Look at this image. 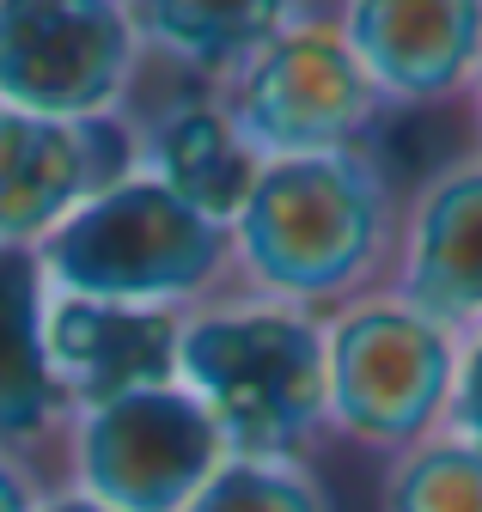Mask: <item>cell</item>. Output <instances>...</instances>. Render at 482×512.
<instances>
[{
  "instance_id": "obj_1",
  "label": "cell",
  "mask_w": 482,
  "mask_h": 512,
  "mask_svg": "<svg viewBox=\"0 0 482 512\" xmlns=\"http://www.w3.org/2000/svg\"><path fill=\"white\" fill-rule=\"evenodd\" d=\"M403 189L373 147L269 159L232 214V293L342 311L391 281Z\"/></svg>"
},
{
  "instance_id": "obj_2",
  "label": "cell",
  "mask_w": 482,
  "mask_h": 512,
  "mask_svg": "<svg viewBox=\"0 0 482 512\" xmlns=\"http://www.w3.org/2000/svg\"><path fill=\"white\" fill-rule=\"evenodd\" d=\"M177 384L220 427L226 458H312L330 433L324 317L220 293L177 324Z\"/></svg>"
},
{
  "instance_id": "obj_3",
  "label": "cell",
  "mask_w": 482,
  "mask_h": 512,
  "mask_svg": "<svg viewBox=\"0 0 482 512\" xmlns=\"http://www.w3.org/2000/svg\"><path fill=\"white\" fill-rule=\"evenodd\" d=\"M49 293L141 305L190 317L232 293V232L190 202H177L147 171L116 177L110 189L68 214L37 250Z\"/></svg>"
},
{
  "instance_id": "obj_4",
  "label": "cell",
  "mask_w": 482,
  "mask_h": 512,
  "mask_svg": "<svg viewBox=\"0 0 482 512\" xmlns=\"http://www.w3.org/2000/svg\"><path fill=\"white\" fill-rule=\"evenodd\" d=\"M458 330L434 324L391 287H373L324 317V372H330V433L360 452L397 458L434 439L452 409Z\"/></svg>"
},
{
  "instance_id": "obj_5",
  "label": "cell",
  "mask_w": 482,
  "mask_h": 512,
  "mask_svg": "<svg viewBox=\"0 0 482 512\" xmlns=\"http://www.w3.org/2000/svg\"><path fill=\"white\" fill-rule=\"evenodd\" d=\"M214 98L263 165L373 147L379 122L391 116L367 68L354 61L336 7H293Z\"/></svg>"
},
{
  "instance_id": "obj_6",
  "label": "cell",
  "mask_w": 482,
  "mask_h": 512,
  "mask_svg": "<svg viewBox=\"0 0 482 512\" xmlns=\"http://www.w3.org/2000/svg\"><path fill=\"white\" fill-rule=\"evenodd\" d=\"M147 68L129 0H0V104L55 122H123Z\"/></svg>"
},
{
  "instance_id": "obj_7",
  "label": "cell",
  "mask_w": 482,
  "mask_h": 512,
  "mask_svg": "<svg viewBox=\"0 0 482 512\" xmlns=\"http://www.w3.org/2000/svg\"><path fill=\"white\" fill-rule=\"evenodd\" d=\"M62 464V488L98 500L104 512H184L226 464V439L208 409L171 378L104 409L68 415Z\"/></svg>"
},
{
  "instance_id": "obj_8",
  "label": "cell",
  "mask_w": 482,
  "mask_h": 512,
  "mask_svg": "<svg viewBox=\"0 0 482 512\" xmlns=\"http://www.w3.org/2000/svg\"><path fill=\"white\" fill-rule=\"evenodd\" d=\"M135 171V122H55L0 104V250H37Z\"/></svg>"
},
{
  "instance_id": "obj_9",
  "label": "cell",
  "mask_w": 482,
  "mask_h": 512,
  "mask_svg": "<svg viewBox=\"0 0 482 512\" xmlns=\"http://www.w3.org/2000/svg\"><path fill=\"white\" fill-rule=\"evenodd\" d=\"M336 25L385 110L458 104L482 68V0H348Z\"/></svg>"
},
{
  "instance_id": "obj_10",
  "label": "cell",
  "mask_w": 482,
  "mask_h": 512,
  "mask_svg": "<svg viewBox=\"0 0 482 512\" xmlns=\"http://www.w3.org/2000/svg\"><path fill=\"white\" fill-rule=\"evenodd\" d=\"M385 287L458 336L482 330V153H458L403 189Z\"/></svg>"
},
{
  "instance_id": "obj_11",
  "label": "cell",
  "mask_w": 482,
  "mask_h": 512,
  "mask_svg": "<svg viewBox=\"0 0 482 512\" xmlns=\"http://www.w3.org/2000/svg\"><path fill=\"white\" fill-rule=\"evenodd\" d=\"M177 324L184 317H171V311L49 293L43 299V354H49V378H55L62 409L86 415L116 397L171 384L177 378Z\"/></svg>"
},
{
  "instance_id": "obj_12",
  "label": "cell",
  "mask_w": 482,
  "mask_h": 512,
  "mask_svg": "<svg viewBox=\"0 0 482 512\" xmlns=\"http://www.w3.org/2000/svg\"><path fill=\"white\" fill-rule=\"evenodd\" d=\"M135 171L165 183L171 196L190 202L196 214L232 226V214L245 208L263 159L232 128L226 104L196 86L184 98H165L147 122H135Z\"/></svg>"
},
{
  "instance_id": "obj_13",
  "label": "cell",
  "mask_w": 482,
  "mask_h": 512,
  "mask_svg": "<svg viewBox=\"0 0 482 512\" xmlns=\"http://www.w3.org/2000/svg\"><path fill=\"white\" fill-rule=\"evenodd\" d=\"M43 269L31 250H0V445L31 452L37 439H62L68 409L55 397L43 354Z\"/></svg>"
},
{
  "instance_id": "obj_14",
  "label": "cell",
  "mask_w": 482,
  "mask_h": 512,
  "mask_svg": "<svg viewBox=\"0 0 482 512\" xmlns=\"http://www.w3.org/2000/svg\"><path fill=\"white\" fill-rule=\"evenodd\" d=\"M129 13L147 61H171L202 92H220L293 7H275V0H129Z\"/></svg>"
},
{
  "instance_id": "obj_15",
  "label": "cell",
  "mask_w": 482,
  "mask_h": 512,
  "mask_svg": "<svg viewBox=\"0 0 482 512\" xmlns=\"http://www.w3.org/2000/svg\"><path fill=\"white\" fill-rule=\"evenodd\" d=\"M379 512H482V445L458 433H434L385 458Z\"/></svg>"
},
{
  "instance_id": "obj_16",
  "label": "cell",
  "mask_w": 482,
  "mask_h": 512,
  "mask_svg": "<svg viewBox=\"0 0 482 512\" xmlns=\"http://www.w3.org/2000/svg\"><path fill=\"white\" fill-rule=\"evenodd\" d=\"M184 512H336L312 458H226Z\"/></svg>"
},
{
  "instance_id": "obj_17",
  "label": "cell",
  "mask_w": 482,
  "mask_h": 512,
  "mask_svg": "<svg viewBox=\"0 0 482 512\" xmlns=\"http://www.w3.org/2000/svg\"><path fill=\"white\" fill-rule=\"evenodd\" d=\"M446 433L482 445V330H470L458 342V378H452V409H446Z\"/></svg>"
},
{
  "instance_id": "obj_18",
  "label": "cell",
  "mask_w": 482,
  "mask_h": 512,
  "mask_svg": "<svg viewBox=\"0 0 482 512\" xmlns=\"http://www.w3.org/2000/svg\"><path fill=\"white\" fill-rule=\"evenodd\" d=\"M49 500L31 452H13V445H0V512H37Z\"/></svg>"
},
{
  "instance_id": "obj_19",
  "label": "cell",
  "mask_w": 482,
  "mask_h": 512,
  "mask_svg": "<svg viewBox=\"0 0 482 512\" xmlns=\"http://www.w3.org/2000/svg\"><path fill=\"white\" fill-rule=\"evenodd\" d=\"M37 512H104V506L86 500V494H74V488H49V500H43Z\"/></svg>"
},
{
  "instance_id": "obj_20",
  "label": "cell",
  "mask_w": 482,
  "mask_h": 512,
  "mask_svg": "<svg viewBox=\"0 0 482 512\" xmlns=\"http://www.w3.org/2000/svg\"><path fill=\"white\" fill-rule=\"evenodd\" d=\"M464 110H470V153H482V68H476V80H470V92H464Z\"/></svg>"
}]
</instances>
